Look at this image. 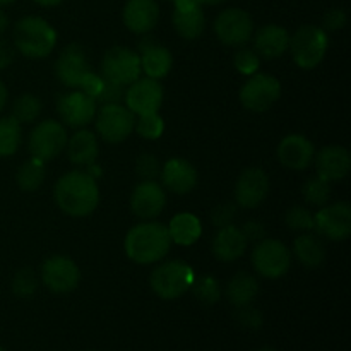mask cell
<instances>
[{
	"instance_id": "obj_1",
	"label": "cell",
	"mask_w": 351,
	"mask_h": 351,
	"mask_svg": "<svg viewBox=\"0 0 351 351\" xmlns=\"http://www.w3.org/2000/svg\"><path fill=\"white\" fill-rule=\"evenodd\" d=\"M55 202L69 216L84 218L91 215L99 202L96 178L82 170H74L58 178L53 191Z\"/></svg>"
},
{
	"instance_id": "obj_2",
	"label": "cell",
	"mask_w": 351,
	"mask_h": 351,
	"mask_svg": "<svg viewBox=\"0 0 351 351\" xmlns=\"http://www.w3.org/2000/svg\"><path fill=\"white\" fill-rule=\"evenodd\" d=\"M127 257L137 264H154L168 256L171 249V239L168 228L161 223H139L129 230L123 242Z\"/></svg>"
},
{
	"instance_id": "obj_3",
	"label": "cell",
	"mask_w": 351,
	"mask_h": 351,
	"mask_svg": "<svg viewBox=\"0 0 351 351\" xmlns=\"http://www.w3.org/2000/svg\"><path fill=\"white\" fill-rule=\"evenodd\" d=\"M14 45L24 57L45 58L57 45V31L43 17H23L14 26Z\"/></svg>"
},
{
	"instance_id": "obj_4",
	"label": "cell",
	"mask_w": 351,
	"mask_h": 351,
	"mask_svg": "<svg viewBox=\"0 0 351 351\" xmlns=\"http://www.w3.org/2000/svg\"><path fill=\"white\" fill-rule=\"evenodd\" d=\"M329 47V38L322 27L312 26V24H305V26L298 27L290 36V47L288 50L291 51L295 64L300 69L311 71L321 65L324 60L326 51Z\"/></svg>"
},
{
	"instance_id": "obj_5",
	"label": "cell",
	"mask_w": 351,
	"mask_h": 351,
	"mask_svg": "<svg viewBox=\"0 0 351 351\" xmlns=\"http://www.w3.org/2000/svg\"><path fill=\"white\" fill-rule=\"evenodd\" d=\"M195 280L192 266L184 261H168L154 267L151 273L149 285L154 293L163 300H175L191 290Z\"/></svg>"
},
{
	"instance_id": "obj_6",
	"label": "cell",
	"mask_w": 351,
	"mask_h": 351,
	"mask_svg": "<svg viewBox=\"0 0 351 351\" xmlns=\"http://www.w3.org/2000/svg\"><path fill=\"white\" fill-rule=\"evenodd\" d=\"M96 130L110 144L125 141L132 134L136 117L122 103H105L96 112Z\"/></svg>"
},
{
	"instance_id": "obj_7",
	"label": "cell",
	"mask_w": 351,
	"mask_h": 351,
	"mask_svg": "<svg viewBox=\"0 0 351 351\" xmlns=\"http://www.w3.org/2000/svg\"><path fill=\"white\" fill-rule=\"evenodd\" d=\"M252 266L257 274L276 280L285 276L291 266V254L283 242L276 239H263L252 250Z\"/></svg>"
},
{
	"instance_id": "obj_8",
	"label": "cell",
	"mask_w": 351,
	"mask_h": 351,
	"mask_svg": "<svg viewBox=\"0 0 351 351\" xmlns=\"http://www.w3.org/2000/svg\"><path fill=\"white\" fill-rule=\"evenodd\" d=\"M139 55L127 47H113L101 60V77L127 88L141 77Z\"/></svg>"
},
{
	"instance_id": "obj_9",
	"label": "cell",
	"mask_w": 351,
	"mask_h": 351,
	"mask_svg": "<svg viewBox=\"0 0 351 351\" xmlns=\"http://www.w3.org/2000/svg\"><path fill=\"white\" fill-rule=\"evenodd\" d=\"M27 146L31 156L36 160L43 163L55 160L67 146V130L64 123L58 120H41L31 132Z\"/></svg>"
},
{
	"instance_id": "obj_10",
	"label": "cell",
	"mask_w": 351,
	"mask_h": 351,
	"mask_svg": "<svg viewBox=\"0 0 351 351\" xmlns=\"http://www.w3.org/2000/svg\"><path fill=\"white\" fill-rule=\"evenodd\" d=\"M281 96V84L271 74H252L240 89V101L250 112H266Z\"/></svg>"
},
{
	"instance_id": "obj_11",
	"label": "cell",
	"mask_w": 351,
	"mask_h": 351,
	"mask_svg": "<svg viewBox=\"0 0 351 351\" xmlns=\"http://www.w3.org/2000/svg\"><path fill=\"white\" fill-rule=\"evenodd\" d=\"M215 33L226 47H242L252 38L254 21L247 10L239 7L225 9L216 17Z\"/></svg>"
},
{
	"instance_id": "obj_12",
	"label": "cell",
	"mask_w": 351,
	"mask_h": 351,
	"mask_svg": "<svg viewBox=\"0 0 351 351\" xmlns=\"http://www.w3.org/2000/svg\"><path fill=\"white\" fill-rule=\"evenodd\" d=\"M41 281L53 293H71L79 287L81 271L71 257H48L41 266Z\"/></svg>"
},
{
	"instance_id": "obj_13",
	"label": "cell",
	"mask_w": 351,
	"mask_h": 351,
	"mask_svg": "<svg viewBox=\"0 0 351 351\" xmlns=\"http://www.w3.org/2000/svg\"><path fill=\"white\" fill-rule=\"evenodd\" d=\"M163 86L158 79L139 77L125 88V105L134 115L156 113L163 105Z\"/></svg>"
},
{
	"instance_id": "obj_14",
	"label": "cell",
	"mask_w": 351,
	"mask_h": 351,
	"mask_svg": "<svg viewBox=\"0 0 351 351\" xmlns=\"http://www.w3.org/2000/svg\"><path fill=\"white\" fill-rule=\"evenodd\" d=\"M57 112L65 125L81 129V127L91 123V120H95L96 112H98V101L93 96L82 93L81 89H74L58 98Z\"/></svg>"
},
{
	"instance_id": "obj_15",
	"label": "cell",
	"mask_w": 351,
	"mask_h": 351,
	"mask_svg": "<svg viewBox=\"0 0 351 351\" xmlns=\"http://www.w3.org/2000/svg\"><path fill=\"white\" fill-rule=\"evenodd\" d=\"M314 230L329 240H346L351 233V208L348 202L326 204L314 215Z\"/></svg>"
},
{
	"instance_id": "obj_16",
	"label": "cell",
	"mask_w": 351,
	"mask_h": 351,
	"mask_svg": "<svg viewBox=\"0 0 351 351\" xmlns=\"http://www.w3.org/2000/svg\"><path fill=\"white\" fill-rule=\"evenodd\" d=\"M89 72H91V67H89L88 55L84 48L77 43L69 45L55 62V74L58 81L67 88L77 89Z\"/></svg>"
},
{
	"instance_id": "obj_17",
	"label": "cell",
	"mask_w": 351,
	"mask_h": 351,
	"mask_svg": "<svg viewBox=\"0 0 351 351\" xmlns=\"http://www.w3.org/2000/svg\"><path fill=\"white\" fill-rule=\"evenodd\" d=\"M269 177L261 168H247L235 184V199L242 208H259L269 195Z\"/></svg>"
},
{
	"instance_id": "obj_18",
	"label": "cell",
	"mask_w": 351,
	"mask_h": 351,
	"mask_svg": "<svg viewBox=\"0 0 351 351\" xmlns=\"http://www.w3.org/2000/svg\"><path fill=\"white\" fill-rule=\"evenodd\" d=\"M167 206V194H165L163 185L156 180H143L130 195V209L137 218L154 219L163 213Z\"/></svg>"
},
{
	"instance_id": "obj_19",
	"label": "cell",
	"mask_w": 351,
	"mask_h": 351,
	"mask_svg": "<svg viewBox=\"0 0 351 351\" xmlns=\"http://www.w3.org/2000/svg\"><path fill=\"white\" fill-rule=\"evenodd\" d=\"M163 187L173 194H189L197 185V170L184 158H171L160 171Z\"/></svg>"
},
{
	"instance_id": "obj_20",
	"label": "cell",
	"mask_w": 351,
	"mask_h": 351,
	"mask_svg": "<svg viewBox=\"0 0 351 351\" xmlns=\"http://www.w3.org/2000/svg\"><path fill=\"white\" fill-rule=\"evenodd\" d=\"M314 144L302 134H290L278 146V158L290 170H305L314 163Z\"/></svg>"
},
{
	"instance_id": "obj_21",
	"label": "cell",
	"mask_w": 351,
	"mask_h": 351,
	"mask_svg": "<svg viewBox=\"0 0 351 351\" xmlns=\"http://www.w3.org/2000/svg\"><path fill=\"white\" fill-rule=\"evenodd\" d=\"M160 7L156 0H127L123 7V24L136 34H147L156 27Z\"/></svg>"
},
{
	"instance_id": "obj_22",
	"label": "cell",
	"mask_w": 351,
	"mask_h": 351,
	"mask_svg": "<svg viewBox=\"0 0 351 351\" xmlns=\"http://www.w3.org/2000/svg\"><path fill=\"white\" fill-rule=\"evenodd\" d=\"M315 170L319 177L329 182L343 180L350 173V151L343 146H326L314 156Z\"/></svg>"
},
{
	"instance_id": "obj_23",
	"label": "cell",
	"mask_w": 351,
	"mask_h": 351,
	"mask_svg": "<svg viewBox=\"0 0 351 351\" xmlns=\"http://www.w3.org/2000/svg\"><path fill=\"white\" fill-rule=\"evenodd\" d=\"M247 242L242 230L235 225L223 226L213 239V254L221 263H233L245 254Z\"/></svg>"
},
{
	"instance_id": "obj_24",
	"label": "cell",
	"mask_w": 351,
	"mask_h": 351,
	"mask_svg": "<svg viewBox=\"0 0 351 351\" xmlns=\"http://www.w3.org/2000/svg\"><path fill=\"white\" fill-rule=\"evenodd\" d=\"M288 47H290V33L278 24H266L257 29L256 38H254V50L259 57L267 58V60L287 53Z\"/></svg>"
},
{
	"instance_id": "obj_25",
	"label": "cell",
	"mask_w": 351,
	"mask_h": 351,
	"mask_svg": "<svg viewBox=\"0 0 351 351\" xmlns=\"http://www.w3.org/2000/svg\"><path fill=\"white\" fill-rule=\"evenodd\" d=\"M137 55L141 60V71L146 74V77L161 79L170 74L171 67H173V57H171L170 50L154 41L141 43V51Z\"/></svg>"
},
{
	"instance_id": "obj_26",
	"label": "cell",
	"mask_w": 351,
	"mask_h": 351,
	"mask_svg": "<svg viewBox=\"0 0 351 351\" xmlns=\"http://www.w3.org/2000/svg\"><path fill=\"white\" fill-rule=\"evenodd\" d=\"M98 139L91 130L81 129L67 141L69 160L79 167H89L95 165L98 158Z\"/></svg>"
},
{
	"instance_id": "obj_27",
	"label": "cell",
	"mask_w": 351,
	"mask_h": 351,
	"mask_svg": "<svg viewBox=\"0 0 351 351\" xmlns=\"http://www.w3.org/2000/svg\"><path fill=\"white\" fill-rule=\"evenodd\" d=\"M167 228L170 233L171 243H178L184 247L194 245L202 233L201 219L192 213H178L177 216H173Z\"/></svg>"
},
{
	"instance_id": "obj_28",
	"label": "cell",
	"mask_w": 351,
	"mask_h": 351,
	"mask_svg": "<svg viewBox=\"0 0 351 351\" xmlns=\"http://www.w3.org/2000/svg\"><path fill=\"white\" fill-rule=\"evenodd\" d=\"M257 293H259V283L252 274L245 273V271L237 273L226 287V297L237 308L252 304Z\"/></svg>"
},
{
	"instance_id": "obj_29",
	"label": "cell",
	"mask_w": 351,
	"mask_h": 351,
	"mask_svg": "<svg viewBox=\"0 0 351 351\" xmlns=\"http://www.w3.org/2000/svg\"><path fill=\"white\" fill-rule=\"evenodd\" d=\"M293 252L297 259L307 267H319L326 259V247L314 233H302L293 242Z\"/></svg>"
},
{
	"instance_id": "obj_30",
	"label": "cell",
	"mask_w": 351,
	"mask_h": 351,
	"mask_svg": "<svg viewBox=\"0 0 351 351\" xmlns=\"http://www.w3.org/2000/svg\"><path fill=\"white\" fill-rule=\"evenodd\" d=\"M173 27L185 40H197L206 27V17L202 7H194L187 10H173Z\"/></svg>"
},
{
	"instance_id": "obj_31",
	"label": "cell",
	"mask_w": 351,
	"mask_h": 351,
	"mask_svg": "<svg viewBox=\"0 0 351 351\" xmlns=\"http://www.w3.org/2000/svg\"><path fill=\"white\" fill-rule=\"evenodd\" d=\"M45 175H47V170H45L43 161L36 160V158H31L29 161L21 165L19 170H17L16 180L21 191L34 192L41 187V184L45 180Z\"/></svg>"
},
{
	"instance_id": "obj_32",
	"label": "cell",
	"mask_w": 351,
	"mask_h": 351,
	"mask_svg": "<svg viewBox=\"0 0 351 351\" xmlns=\"http://www.w3.org/2000/svg\"><path fill=\"white\" fill-rule=\"evenodd\" d=\"M21 144V123L10 117L0 119V158L12 156Z\"/></svg>"
},
{
	"instance_id": "obj_33",
	"label": "cell",
	"mask_w": 351,
	"mask_h": 351,
	"mask_svg": "<svg viewBox=\"0 0 351 351\" xmlns=\"http://www.w3.org/2000/svg\"><path fill=\"white\" fill-rule=\"evenodd\" d=\"M41 113V101L34 95H23L14 101L12 117L19 123H31L40 117Z\"/></svg>"
},
{
	"instance_id": "obj_34",
	"label": "cell",
	"mask_w": 351,
	"mask_h": 351,
	"mask_svg": "<svg viewBox=\"0 0 351 351\" xmlns=\"http://www.w3.org/2000/svg\"><path fill=\"white\" fill-rule=\"evenodd\" d=\"M304 197L308 204L322 208L331 199V182L322 177H312L304 185Z\"/></svg>"
},
{
	"instance_id": "obj_35",
	"label": "cell",
	"mask_w": 351,
	"mask_h": 351,
	"mask_svg": "<svg viewBox=\"0 0 351 351\" xmlns=\"http://www.w3.org/2000/svg\"><path fill=\"white\" fill-rule=\"evenodd\" d=\"M191 290L194 291L195 298L206 305L216 304V302L221 298V287H219L218 280L209 276V274H206V276H201V278H195Z\"/></svg>"
},
{
	"instance_id": "obj_36",
	"label": "cell",
	"mask_w": 351,
	"mask_h": 351,
	"mask_svg": "<svg viewBox=\"0 0 351 351\" xmlns=\"http://www.w3.org/2000/svg\"><path fill=\"white\" fill-rule=\"evenodd\" d=\"M134 129L137 130L141 137L144 139H160L165 132V122L156 113H147V115H139V119L134 123Z\"/></svg>"
},
{
	"instance_id": "obj_37",
	"label": "cell",
	"mask_w": 351,
	"mask_h": 351,
	"mask_svg": "<svg viewBox=\"0 0 351 351\" xmlns=\"http://www.w3.org/2000/svg\"><path fill=\"white\" fill-rule=\"evenodd\" d=\"M287 221L288 228L295 230V232H311L314 230V215L308 211L307 208H302V206H295L290 211L287 213Z\"/></svg>"
},
{
	"instance_id": "obj_38",
	"label": "cell",
	"mask_w": 351,
	"mask_h": 351,
	"mask_svg": "<svg viewBox=\"0 0 351 351\" xmlns=\"http://www.w3.org/2000/svg\"><path fill=\"white\" fill-rule=\"evenodd\" d=\"M38 280L36 274L33 273V269L26 267V269L17 271V274L14 276L12 281V291L21 298H29L33 297V293L36 291Z\"/></svg>"
},
{
	"instance_id": "obj_39",
	"label": "cell",
	"mask_w": 351,
	"mask_h": 351,
	"mask_svg": "<svg viewBox=\"0 0 351 351\" xmlns=\"http://www.w3.org/2000/svg\"><path fill=\"white\" fill-rule=\"evenodd\" d=\"M235 69L243 75H252L256 74L257 69L261 65V57L257 55L256 50L252 48H240L233 58Z\"/></svg>"
},
{
	"instance_id": "obj_40",
	"label": "cell",
	"mask_w": 351,
	"mask_h": 351,
	"mask_svg": "<svg viewBox=\"0 0 351 351\" xmlns=\"http://www.w3.org/2000/svg\"><path fill=\"white\" fill-rule=\"evenodd\" d=\"M161 167L158 163V158L153 154H141L137 158L136 163V173L139 175L143 180H154L156 177H160Z\"/></svg>"
},
{
	"instance_id": "obj_41",
	"label": "cell",
	"mask_w": 351,
	"mask_h": 351,
	"mask_svg": "<svg viewBox=\"0 0 351 351\" xmlns=\"http://www.w3.org/2000/svg\"><path fill=\"white\" fill-rule=\"evenodd\" d=\"M235 206L230 204V202H223V204L216 206L211 213V221L213 225L218 226V228H223V226L232 225L233 219H235Z\"/></svg>"
},
{
	"instance_id": "obj_42",
	"label": "cell",
	"mask_w": 351,
	"mask_h": 351,
	"mask_svg": "<svg viewBox=\"0 0 351 351\" xmlns=\"http://www.w3.org/2000/svg\"><path fill=\"white\" fill-rule=\"evenodd\" d=\"M237 319L242 326L249 329H259L263 326V314H261L257 308L250 307V305H245V307H239V314H237Z\"/></svg>"
},
{
	"instance_id": "obj_43",
	"label": "cell",
	"mask_w": 351,
	"mask_h": 351,
	"mask_svg": "<svg viewBox=\"0 0 351 351\" xmlns=\"http://www.w3.org/2000/svg\"><path fill=\"white\" fill-rule=\"evenodd\" d=\"M123 95H125V88L123 86L105 81L101 93L98 95L96 101L101 103V105H105V103H120L123 99Z\"/></svg>"
},
{
	"instance_id": "obj_44",
	"label": "cell",
	"mask_w": 351,
	"mask_h": 351,
	"mask_svg": "<svg viewBox=\"0 0 351 351\" xmlns=\"http://www.w3.org/2000/svg\"><path fill=\"white\" fill-rule=\"evenodd\" d=\"M103 84H105V79L101 77V75L95 74V72H89L88 75L84 77V81L81 82V86H79L77 89H81L82 93H86V95L93 96V98H98V95L101 93L103 89Z\"/></svg>"
},
{
	"instance_id": "obj_45",
	"label": "cell",
	"mask_w": 351,
	"mask_h": 351,
	"mask_svg": "<svg viewBox=\"0 0 351 351\" xmlns=\"http://www.w3.org/2000/svg\"><path fill=\"white\" fill-rule=\"evenodd\" d=\"M322 24H324L322 29H329V31L341 29V27H345L346 24V12L343 9L328 10L324 19H322Z\"/></svg>"
},
{
	"instance_id": "obj_46",
	"label": "cell",
	"mask_w": 351,
	"mask_h": 351,
	"mask_svg": "<svg viewBox=\"0 0 351 351\" xmlns=\"http://www.w3.org/2000/svg\"><path fill=\"white\" fill-rule=\"evenodd\" d=\"M243 235H245L247 242H261L266 235V230L261 221H247L242 228Z\"/></svg>"
},
{
	"instance_id": "obj_47",
	"label": "cell",
	"mask_w": 351,
	"mask_h": 351,
	"mask_svg": "<svg viewBox=\"0 0 351 351\" xmlns=\"http://www.w3.org/2000/svg\"><path fill=\"white\" fill-rule=\"evenodd\" d=\"M14 60V50L5 40L0 38V69H5L12 64Z\"/></svg>"
},
{
	"instance_id": "obj_48",
	"label": "cell",
	"mask_w": 351,
	"mask_h": 351,
	"mask_svg": "<svg viewBox=\"0 0 351 351\" xmlns=\"http://www.w3.org/2000/svg\"><path fill=\"white\" fill-rule=\"evenodd\" d=\"M5 103H7V88H5V84L0 81V112L3 110Z\"/></svg>"
},
{
	"instance_id": "obj_49",
	"label": "cell",
	"mask_w": 351,
	"mask_h": 351,
	"mask_svg": "<svg viewBox=\"0 0 351 351\" xmlns=\"http://www.w3.org/2000/svg\"><path fill=\"white\" fill-rule=\"evenodd\" d=\"M33 2H36L38 5L41 7H55V5H60L64 0H33Z\"/></svg>"
},
{
	"instance_id": "obj_50",
	"label": "cell",
	"mask_w": 351,
	"mask_h": 351,
	"mask_svg": "<svg viewBox=\"0 0 351 351\" xmlns=\"http://www.w3.org/2000/svg\"><path fill=\"white\" fill-rule=\"evenodd\" d=\"M7 27H9V17H7V14L3 12V10H0V34H2Z\"/></svg>"
},
{
	"instance_id": "obj_51",
	"label": "cell",
	"mask_w": 351,
	"mask_h": 351,
	"mask_svg": "<svg viewBox=\"0 0 351 351\" xmlns=\"http://www.w3.org/2000/svg\"><path fill=\"white\" fill-rule=\"evenodd\" d=\"M223 2H226V0H199L201 5H219Z\"/></svg>"
},
{
	"instance_id": "obj_52",
	"label": "cell",
	"mask_w": 351,
	"mask_h": 351,
	"mask_svg": "<svg viewBox=\"0 0 351 351\" xmlns=\"http://www.w3.org/2000/svg\"><path fill=\"white\" fill-rule=\"evenodd\" d=\"M16 0H0V7H5V5H10V3H14Z\"/></svg>"
},
{
	"instance_id": "obj_53",
	"label": "cell",
	"mask_w": 351,
	"mask_h": 351,
	"mask_svg": "<svg viewBox=\"0 0 351 351\" xmlns=\"http://www.w3.org/2000/svg\"><path fill=\"white\" fill-rule=\"evenodd\" d=\"M259 351H276V350H273V348H263V350H259Z\"/></svg>"
},
{
	"instance_id": "obj_54",
	"label": "cell",
	"mask_w": 351,
	"mask_h": 351,
	"mask_svg": "<svg viewBox=\"0 0 351 351\" xmlns=\"http://www.w3.org/2000/svg\"><path fill=\"white\" fill-rule=\"evenodd\" d=\"M0 351H5V350H3V348H2V346H0Z\"/></svg>"
}]
</instances>
